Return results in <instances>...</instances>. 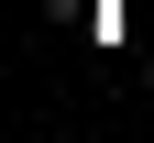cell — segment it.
Returning <instances> with one entry per match:
<instances>
[{
	"instance_id": "obj_1",
	"label": "cell",
	"mask_w": 154,
	"mask_h": 143,
	"mask_svg": "<svg viewBox=\"0 0 154 143\" xmlns=\"http://www.w3.org/2000/svg\"><path fill=\"white\" fill-rule=\"evenodd\" d=\"M143 88H154V66H143Z\"/></svg>"
}]
</instances>
